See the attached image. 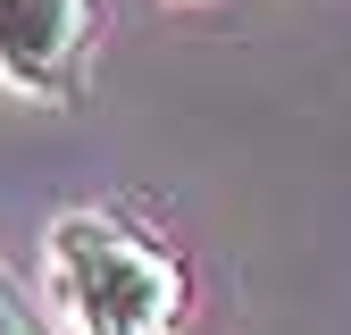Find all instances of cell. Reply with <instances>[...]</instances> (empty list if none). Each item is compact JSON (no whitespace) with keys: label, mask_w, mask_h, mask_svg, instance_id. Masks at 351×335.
Instances as JSON below:
<instances>
[{"label":"cell","mask_w":351,"mask_h":335,"mask_svg":"<svg viewBox=\"0 0 351 335\" xmlns=\"http://www.w3.org/2000/svg\"><path fill=\"white\" fill-rule=\"evenodd\" d=\"M42 277L75 335H184L193 310L184 260L117 209H67L42 243Z\"/></svg>","instance_id":"6da1fadb"},{"label":"cell","mask_w":351,"mask_h":335,"mask_svg":"<svg viewBox=\"0 0 351 335\" xmlns=\"http://www.w3.org/2000/svg\"><path fill=\"white\" fill-rule=\"evenodd\" d=\"M101 42L93 0H0V84L25 101H75Z\"/></svg>","instance_id":"7a4b0ae2"},{"label":"cell","mask_w":351,"mask_h":335,"mask_svg":"<svg viewBox=\"0 0 351 335\" xmlns=\"http://www.w3.org/2000/svg\"><path fill=\"white\" fill-rule=\"evenodd\" d=\"M0 335H42V319H34V302H25V285L0 268Z\"/></svg>","instance_id":"3957f363"}]
</instances>
